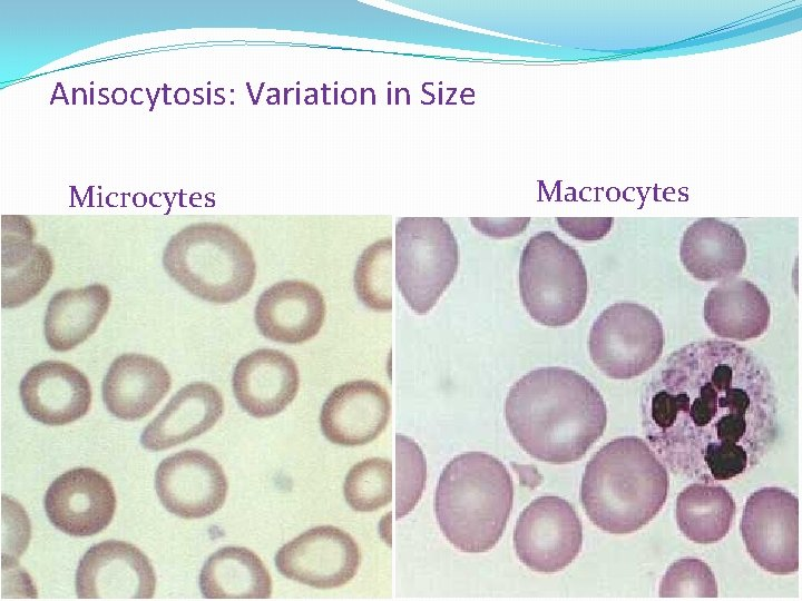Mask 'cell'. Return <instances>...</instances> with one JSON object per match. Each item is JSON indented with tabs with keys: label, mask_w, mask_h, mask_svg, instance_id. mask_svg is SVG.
<instances>
[{
	"label": "cell",
	"mask_w": 802,
	"mask_h": 601,
	"mask_svg": "<svg viewBox=\"0 0 802 601\" xmlns=\"http://www.w3.org/2000/svg\"><path fill=\"white\" fill-rule=\"evenodd\" d=\"M387 391L373 381H350L336 386L320 413L324 436L344 446L364 445L376 439L390 418Z\"/></svg>",
	"instance_id": "cell-15"
},
{
	"label": "cell",
	"mask_w": 802,
	"mask_h": 601,
	"mask_svg": "<svg viewBox=\"0 0 802 601\" xmlns=\"http://www.w3.org/2000/svg\"><path fill=\"white\" fill-rule=\"evenodd\" d=\"M255 323L263 336L285 344L304 343L320 332L325 317L322 293L304 280L275 283L258 297Z\"/></svg>",
	"instance_id": "cell-18"
},
{
	"label": "cell",
	"mask_w": 802,
	"mask_h": 601,
	"mask_svg": "<svg viewBox=\"0 0 802 601\" xmlns=\"http://www.w3.org/2000/svg\"><path fill=\"white\" fill-rule=\"evenodd\" d=\"M232 386L238 405L246 413L257 418L271 417L295 398L299 370L285 353L260 348L237 362Z\"/></svg>",
	"instance_id": "cell-17"
},
{
	"label": "cell",
	"mask_w": 802,
	"mask_h": 601,
	"mask_svg": "<svg viewBox=\"0 0 802 601\" xmlns=\"http://www.w3.org/2000/svg\"><path fill=\"white\" fill-rule=\"evenodd\" d=\"M395 519L413 510L424 490L427 462L422 450L410 437L395 436Z\"/></svg>",
	"instance_id": "cell-29"
},
{
	"label": "cell",
	"mask_w": 802,
	"mask_h": 601,
	"mask_svg": "<svg viewBox=\"0 0 802 601\" xmlns=\"http://www.w3.org/2000/svg\"><path fill=\"white\" fill-rule=\"evenodd\" d=\"M163 265L187 292L217 304L244 297L256 277L247 243L218 223L193 224L175 234L165 247Z\"/></svg>",
	"instance_id": "cell-5"
},
{
	"label": "cell",
	"mask_w": 802,
	"mask_h": 601,
	"mask_svg": "<svg viewBox=\"0 0 802 601\" xmlns=\"http://www.w3.org/2000/svg\"><path fill=\"white\" fill-rule=\"evenodd\" d=\"M505 418L512 437L530 456L566 464L580 460L600 439L607 407L585 376L567 367L547 366L512 384Z\"/></svg>",
	"instance_id": "cell-2"
},
{
	"label": "cell",
	"mask_w": 802,
	"mask_h": 601,
	"mask_svg": "<svg viewBox=\"0 0 802 601\" xmlns=\"http://www.w3.org/2000/svg\"><path fill=\"white\" fill-rule=\"evenodd\" d=\"M199 589L206 599H267L272 594V579L253 551L224 546L203 565Z\"/></svg>",
	"instance_id": "cell-24"
},
{
	"label": "cell",
	"mask_w": 802,
	"mask_h": 601,
	"mask_svg": "<svg viewBox=\"0 0 802 601\" xmlns=\"http://www.w3.org/2000/svg\"><path fill=\"white\" fill-rule=\"evenodd\" d=\"M664 329L648 307L630 302L607 306L588 337L595 366L613 380H630L651 370L662 356Z\"/></svg>",
	"instance_id": "cell-8"
},
{
	"label": "cell",
	"mask_w": 802,
	"mask_h": 601,
	"mask_svg": "<svg viewBox=\"0 0 802 601\" xmlns=\"http://www.w3.org/2000/svg\"><path fill=\"white\" fill-rule=\"evenodd\" d=\"M519 294L529 316L540 325L563 327L576 321L588 296L579 253L550 230L531 236L520 255Z\"/></svg>",
	"instance_id": "cell-6"
},
{
	"label": "cell",
	"mask_w": 802,
	"mask_h": 601,
	"mask_svg": "<svg viewBox=\"0 0 802 601\" xmlns=\"http://www.w3.org/2000/svg\"><path fill=\"white\" fill-rule=\"evenodd\" d=\"M111 302L109 288L91 284L57 292L45 316V337L49 347L67 352L84 343L98 328Z\"/></svg>",
	"instance_id": "cell-23"
},
{
	"label": "cell",
	"mask_w": 802,
	"mask_h": 601,
	"mask_svg": "<svg viewBox=\"0 0 802 601\" xmlns=\"http://www.w3.org/2000/svg\"><path fill=\"white\" fill-rule=\"evenodd\" d=\"M172 385L166 367L156 358L128 353L114 359L102 381V400L118 418L135 421L147 416Z\"/></svg>",
	"instance_id": "cell-19"
},
{
	"label": "cell",
	"mask_w": 802,
	"mask_h": 601,
	"mask_svg": "<svg viewBox=\"0 0 802 601\" xmlns=\"http://www.w3.org/2000/svg\"><path fill=\"white\" fill-rule=\"evenodd\" d=\"M28 230L2 243V307H19L37 296L53 273V260L46 247L33 245Z\"/></svg>",
	"instance_id": "cell-26"
},
{
	"label": "cell",
	"mask_w": 802,
	"mask_h": 601,
	"mask_svg": "<svg viewBox=\"0 0 802 601\" xmlns=\"http://www.w3.org/2000/svg\"><path fill=\"white\" fill-rule=\"evenodd\" d=\"M679 258L684 268L702 282L737 276L747 258L746 243L740 230L723 220L704 217L683 233Z\"/></svg>",
	"instance_id": "cell-21"
},
{
	"label": "cell",
	"mask_w": 802,
	"mask_h": 601,
	"mask_svg": "<svg viewBox=\"0 0 802 601\" xmlns=\"http://www.w3.org/2000/svg\"><path fill=\"white\" fill-rule=\"evenodd\" d=\"M75 585L79 599H150L155 594L156 574L138 548L109 540L92 545L84 554Z\"/></svg>",
	"instance_id": "cell-12"
},
{
	"label": "cell",
	"mask_w": 802,
	"mask_h": 601,
	"mask_svg": "<svg viewBox=\"0 0 802 601\" xmlns=\"http://www.w3.org/2000/svg\"><path fill=\"white\" fill-rule=\"evenodd\" d=\"M395 282L409 307L429 313L453 280L459 247L441 217H403L395 224Z\"/></svg>",
	"instance_id": "cell-7"
},
{
	"label": "cell",
	"mask_w": 802,
	"mask_h": 601,
	"mask_svg": "<svg viewBox=\"0 0 802 601\" xmlns=\"http://www.w3.org/2000/svg\"><path fill=\"white\" fill-rule=\"evenodd\" d=\"M343 493L355 511L372 512L392 500V464L384 457H370L353 465L346 474Z\"/></svg>",
	"instance_id": "cell-28"
},
{
	"label": "cell",
	"mask_w": 802,
	"mask_h": 601,
	"mask_svg": "<svg viewBox=\"0 0 802 601\" xmlns=\"http://www.w3.org/2000/svg\"><path fill=\"white\" fill-rule=\"evenodd\" d=\"M514 502L505 464L483 452H466L442 470L434 512L446 539L459 551L480 553L501 539Z\"/></svg>",
	"instance_id": "cell-4"
},
{
	"label": "cell",
	"mask_w": 802,
	"mask_h": 601,
	"mask_svg": "<svg viewBox=\"0 0 802 601\" xmlns=\"http://www.w3.org/2000/svg\"><path fill=\"white\" fill-rule=\"evenodd\" d=\"M25 411L45 425H66L85 416L91 404L87 376L60 361L32 366L19 386Z\"/></svg>",
	"instance_id": "cell-16"
},
{
	"label": "cell",
	"mask_w": 802,
	"mask_h": 601,
	"mask_svg": "<svg viewBox=\"0 0 802 601\" xmlns=\"http://www.w3.org/2000/svg\"><path fill=\"white\" fill-rule=\"evenodd\" d=\"M736 512L731 493L722 485L697 482L685 487L676 500V522L689 541L711 544L728 533Z\"/></svg>",
	"instance_id": "cell-25"
},
{
	"label": "cell",
	"mask_w": 802,
	"mask_h": 601,
	"mask_svg": "<svg viewBox=\"0 0 802 601\" xmlns=\"http://www.w3.org/2000/svg\"><path fill=\"white\" fill-rule=\"evenodd\" d=\"M640 416L645 440L665 467L706 483L753 469L780 434L767 366L724 339L672 352L644 387Z\"/></svg>",
	"instance_id": "cell-1"
},
{
	"label": "cell",
	"mask_w": 802,
	"mask_h": 601,
	"mask_svg": "<svg viewBox=\"0 0 802 601\" xmlns=\"http://www.w3.org/2000/svg\"><path fill=\"white\" fill-rule=\"evenodd\" d=\"M155 489L167 511L184 519H199L223 506L228 483L214 457L203 451L186 450L160 462Z\"/></svg>",
	"instance_id": "cell-13"
},
{
	"label": "cell",
	"mask_w": 802,
	"mask_h": 601,
	"mask_svg": "<svg viewBox=\"0 0 802 601\" xmlns=\"http://www.w3.org/2000/svg\"><path fill=\"white\" fill-rule=\"evenodd\" d=\"M393 255L391 239H381L360 256L354 270V289L370 309H392Z\"/></svg>",
	"instance_id": "cell-27"
},
{
	"label": "cell",
	"mask_w": 802,
	"mask_h": 601,
	"mask_svg": "<svg viewBox=\"0 0 802 601\" xmlns=\"http://www.w3.org/2000/svg\"><path fill=\"white\" fill-rule=\"evenodd\" d=\"M745 548L763 570L779 575L799 570V500L775 486L753 492L743 509Z\"/></svg>",
	"instance_id": "cell-9"
},
{
	"label": "cell",
	"mask_w": 802,
	"mask_h": 601,
	"mask_svg": "<svg viewBox=\"0 0 802 601\" xmlns=\"http://www.w3.org/2000/svg\"><path fill=\"white\" fill-rule=\"evenodd\" d=\"M558 226L569 236L594 242L604 238L612 229L613 217H556Z\"/></svg>",
	"instance_id": "cell-31"
},
{
	"label": "cell",
	"mask_w": 802,
	"mask_h": 601,
	"mask_svg": "<svg viewBox=\"0 0 802 601\" xmlns=\"http://www.w3.org/2000/svg\"><path fill=\"white\" fill-rule=\"evenodd\" d=\"M668 471L637 436L617 437L588 461L580 501L589 520L613 534L633 533L663 509Z\"/></svg>",
	"instance_id": "cell-3"
},
{
	"label": "cell",
	"mask_w": 802,
	"mask_h": 601,
	"mask_svg": "<svg viewBox=\"0 0 802 601\" xmlns=\"http://www.w3.org/2000/svg\"><path fill=\"white\" fill-rule=\"evenodd\" d=\"M529 217L521 218H470L471 225L480 233L495 238L519 235L529 224Z\"/></svg>",
	"instance_id": "cell-32"
},
{
	"label": "cell",
	"mask_w": 802,
	"mask_h": 601,
	"mask_svg": "<svg viewBox=\"0 0 802 601\" xmlns=\"http://www.w3.org/2000/svg\"><path fill=\"white\" fill-rule=\"evenodd\" d=\"M224 411L221 392L206 382L185 385L149 422L140 435L143 447L163 451L212 428Z\"/></svg>",
	"instance_id": "cell-20"
},
{
	"label": "cell",
	"mask_w": 802,
	"mask_h": 601,
	"mask_svg": "<svg viewBox=\"0 0 802 601\" xmlns=\"http://www.w3.org/2000/svg\"><path fill=\"white\" fill-rule=\"evenodd\" d=\"M703 317L716 336L744 342L766 332L771 307L765 294L754 283L735 276L723 279L708 290Z\"/></svg>",
	"instance_id": "cell-22"
},
{
	"label": "cell",
	"mask_w": 802,
	"mask_h": 601,
	"mask_svg": "<svg viewBox=\"0 0 802 601\" xmlns=\"http://www.w3.org/2000/svg\"><path fill=\"white\" fill-rule=\"evenodd\" d=\"M583 526L573 505L556 495L531 501L520 513L514 546L520 562L532 571L555 573L579 554Z\"/></svg>",
	"instance_id": "cell-10"
},
{
	"label": "cell",
	"mask_w": 802,
	"mask_h": 601,
	"mask_svg": "<svg viewBox=\"0 0 802 601\" xmlns=\"http://www.w3.org/2000/svg\"><path fill=\"white\" fill-rule=\"evenodd\" d=\"M360 562L356 542L333 525L303 532L275 555V565L282 575L317 589L344 585L356 574Z\"/></svg>",
	"instance_id": "cell-11"
},
{
	"label": "cell",
	"mask_w": 802,
	"mask_h": 601,
	"mask_svg": "<svg viewBox=\"0 0 802 601\" xmlns=\"http://www.w3.org/2000/svg\"><path fill=\"white\" fill-rule=\"evenodd\" d=\"M45 510L58 530L72 536H89L111 522L116 494L105 475L94 469L76 467L50 484Z\"/></svg>",
	"instance_id": "cell-14"
},
{
	"label": "cell",
	"mask_w": 802,
	"mask_h": 601,
	"mask_svg": "<svg viewBox=\"0 0 802 601\" xmlns=\"http://www.w3.org/2000/svg\"><path fill=\"white\" fill-rule=\"evenodd\" d=\"M661 598H716L717 583L712 569L701 559L682 558L664 574L658 590Z\"/></svg>",
	"instance_id": "cell-30"
}]
</instances>
